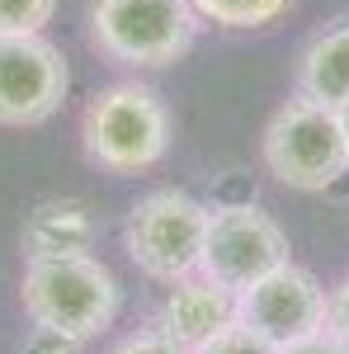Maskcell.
I'll return each instance as SVG.
<instances>
[{"mask_svg": "<svg viewBox=\"0 0 349 354\" xmlns=\"http://www.w3.org/2000/svg\"><path fill=\"white\" fill-rule=\"evenodd\" d=\"M265 170L302 194H321L349 175V133L340 109L317 104L307 95L288 100L265 128Z\"/></svg>", "mask_w": 349, "mask_h": 354, "instance_id": "3", "label": "cell"}, {"mask_svg": "<svg viewBox=\"0 0 349 354\" xmlns=\"http://www.w3.org/2000/svg\"><path fill=\"white\" fill-rule=\"evenodd\" d=\"M95 218L81 198H48L24 218L19 245L28 260H57V255H90L95 245Z\"/></svg>", "mask_w": 349, "mask_h": 354, "instance_id": "10", "label": "cell"}, {"mask_svg": "<svg viewBox=\"0 0 349 354\" xmlns=\"http://www.w3.org/2000/svg\"><path fill=\"white\" fill-rule=\"evenodd\" d=\"M208 241V203L185 189H156L137 198L123 222V250L137 270L156 283L198 274Z\"/></svg>", "mask_w": 349, "mask_h": 354, "instance_id": "5", "label": "cell"}, {"mask_svg": "<svg viewBox=\"0 0 349 354\" xmlns=\"http://www.w3.org/2000/svg\"><path fill=\"white\" fill-rule=\"evenodd\" d=\"M326 298L330 293L321 288V279L288 260L236 293V322L255 335H265L269 345L288 350L297 340L326 330Z\"/></svg>", "mask_w": 349, "mask_h": 354, "instance_id": "7", "label": "cell"}, {"mask_svg": "<svg viewBox=\"0 0 349 354\" xmlns=\"http://www.w3.org/2000/svg\"><path fill=\"white\" fill-rule=\"evenodd\" d=\"M189 5L198 10V19L217 28H269L288 15L293 0H189Z\"/></svg>", "mask_w": 349, "mask_h": 354, "instance_id": "12", "label": "cell"}, {"mask_svg": "<svg viewBox=\"0 0 349 354\" xmlns=\"http://www.w3.org/2000/svg\"><path fill=\"white\" fill-rule=\"evenodd\" d=\"M198 38V10L189 0H95L90 5V43L95 53L137 66L161 71L175 66Z\"/></svg>", "mask_w": 349, "mask_h": 354, "instance_id": "4", "label": "cell"}, {"mask_svg": "<svg viewBox=\"0 0 349 354\" xmlns=\"http://www.w3.org/2000/svg\"><path fill=\"white\" fill-rule=\"evenodd\" d=\"M109 354H189L185 345H175L165 330H156V326H147V330H133V335H123L118 345Z\"/></svg>", "mask_w": 349, "mask_h": 354, "instance_id": "16", "label": "cell"}, {"mask_svg": "<svg viewBox=\"0 0 349 354\" xmlns=\"http://www.w3.org/2000/svg\"><path fill=\"white\" fill-rule=\"evenodd\" d=\"M57 0H0V38L10 33H43V24H53Z\"/></svg>", "mask_w": 349, "mask_h": 354, "instance_id": "13", "label": "cell"}, {"mask_svg": "<svg viewBox=\"0 0 349 354\" xmlns=\"http://www.w3.org/2000/svg\"><path fill=\"white\" fill-rule=\"evenodd\" d=\"M71 90L66 57L43 33H10L0 38V123L33 128L48 123Z\"/></svg>", "mask_w": 349, "mask_h": 354, "instance_id": "8", "label": "cell"}, {"mask_svg": "<svg viewBox=\"0 0 349 354\" xmlns=\"http://www.w3.org/2000/svg\"><path fill=\"white\" fill-rule=\"evenodd\" d=\"M297 95L340 109L349 100V24L312 38V48L297 62Z\"/></svg>", "mask_w": 349, "mask_h": 354, "instance_id": "11", "label": "cell"}, {"mask_svg": "<svg viewBox=\"0 0 349 354\" xmlns=\"http://www.w3.org/2000/svg\"><path fill=\"white\" fill-rule=\"evenodd\" d=\"M19 354H85V340H76V335H62V330H53V326H33V330L24 335Z\"/></svg>", "mask_w": 349, "mask_h": 354, "instance_id": "15", "label": "cell"}, {"mask_svg": "<svg viewBox=\"0 0 349 354\" xmlns=\"http://www.w3.org/2000/svg\"><path fill=\"white\" fill-rule=\"evenodd\" d=\"M170 109L142 81H118L100 90L81 118L85 156L109 175H142L170 151Z\"/></svg>", "mask_w": 349, "mask_h": 354, "instance_id": "2", "label": "cell"}, {"mask_svg": "<svg viewBox=\"0 0 349 354\" xmlns=\"http://www.w3.org/2000/svg\"><path fill=\"white\" fill-rule=\"evenodd\" d=\"M340 118H345V133H349V100L340 104Z\"/></svg>", "mask_w": 349, "mask_h": 354, "instance_id": "19", "label": "cell"}, {"mask_svg": "<svg viewBox=\"0 0 349 354\" xmlns=\"http://www.w3.org/2000/svg\"><path fill=\"white\" fill-rule=\"evenodd\" d=\"M19 298L33 326H53L90 345L113 326L123 307V288L113 270L100 265L95 255H57V260H28Z\"/></svg>", "mask_w": 349, "mask_h": 354, "instance_id": "1", "label": "cell"}, {"mask_svg": "<svg viewBox=\"0 0 349 354\" xmlns=\"http://www.w3.org/2000/svg\"><path fill=\"white\" fill-rule=\"evenodd\" d=\"M189 354H279V345H269L265 335H255L241 322H232L227 330H217L213 340H203L198 350H189Z\"/></svg>", "mask_w": 349, "mask_h": 354, "instance_id": "14", "label": "cell"}, {"mask_svg": "<svg viewBox=\"0 0 349 354\" xmlns=\"http://www.w3.org/2000/svg\"><path fill=\"white\" fill-rule=\"evenodd\" d=\"M326 330L340 335V340L349 345V274L330 288V298H326Z\"/></svg>", "mask_w": 349, "mask_h": 354, "instance_id": "17", "label": "cell"}, {"mask_svg": "<svg viewBox=\"0 0 349 354\" xmlns=\"http://www.w3.org/2000/svg\"><path fill=\"white\" fill-rule=\"evenodd\" d=\"M288 232L255 203H222L208 208V241H203V265L198 270L217 279L222 288L241 293L269 270L288 265Z\"/></svg>", "mask_w": 349, "mask_h": 354, "instance_id": "6", "label": "cell"}, {"mask_svg": "<svg viewBox=\"0 0 349 354\" xmlns=\"http://www.w3.org/2000/svg\"><path fill=\"white\" fill-rule=\"evenodd\" d=\"M232 322H236V293L208 279L203 270L175 279L161 298V312H156V330H165L185 350H198L203 340H213Z\"/></svg>", "mask_w": 349, "mask_h": 354, "instance_id": "9", "label": "cell"}, {"mask_svg": "<svg viewBox=\"0 0 349 354\" xmlns=\"http://www.w3.org/2000/svg\"><path fill=\"white\" fill-rule=\"evenodd\" d=\"M279 354H349V345L340 335H330V330H317V335H307V340H297V345H288Z\"/></svg>", "mask_w": 349, "mask_h": 354, "instance_id": "18", "label": "cell"}]
</instances>
